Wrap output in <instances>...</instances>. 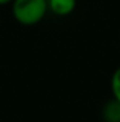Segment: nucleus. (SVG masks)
Segmentation results:
<instances>
[{
	"instance_id": "obj_1",
	"label": "nucleus",
	"mask_w": 120,
	"mask_h": 122,
	"mask_svg": "<svg viewBox=\"0 0 120 122\" xmlns=\"http://www.w3.org/2000/svg\"><path fill=\"white\" fill-rule=\"evenodd\" d=\"M11 11L17 23L21 26L38 24L48 11L47 0H13Z\"/></svg>"
},
{
	"instance_id": "obj_3",
	"label": "nucleus",
	"mask_w": 120,
	"mask_h": 122,
	"mask_svg": "<svg viewBox=\"0 0 120 122\" xmlns=\"http://www.w3.org/2000/svg\"><path fill=\"white\" fill-rule=\"evenodd\" d=\"M102 115L106 122H120V102L115 98L106 102Z\"/></svg>"
},
{
	"instance_id": "obj_2",
	"label": "nucleus",
	"mask_w": 120,
	"mask_h": 122,
	"mask_svg": "<svg viewBox=\"0 0 120 122\" xmlns=\"http://www.w3.org/2000/svg\"><path fill=\"white\" fill-rule=\"evenodd\" d=\"M48 10H51L57 16H68L76 7V0H47Z\"/></svg>"
},
{
	"instance_id": "obj_5",
	"label": "nucleus",
	"mask_w": 120,
	"mask_h": 122,
	"mask_svg": "<svg viewBox=\"0 0 120 122\" xmlns=\"http://www.w3.org/2000/svg\"><path fill=\"white\" fill-rule=\"evenodd\" d=\"M13 0H0V6H6V4H9V3H11Z\"/></svg>"
},
{
	"instance_id": "obj_4",
	"label": "nucleus",
	"mask_w": 120,
	"mask_h": 122,
	"mask_svg": "<svg viewBox=\"0 0 120 122\" xmlns=\"http://www.w3.org/2000/svg\"><path fill=\"white\" fill-rule=\"evenodd\" d=\"M110 87H112V92H113V98L120 102V67L115 70V72L112 75Z\"/></svg>"
}]
</instances>
